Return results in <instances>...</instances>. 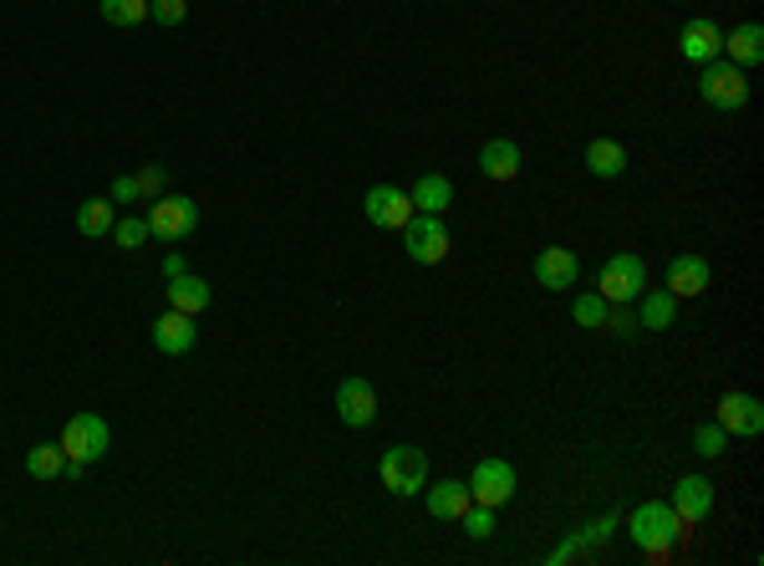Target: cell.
Segmentation results:
<instances>
[{
	"label": "cell",
	"mask_w": 764,
	"mask_h": 566,
	"mask_svg": "<svg viewBox=\"0 0 764 566\" xmlns=\"http://www.w3.org/2000/svg\"><path fill=\"white\" fill-rule=\"evenodd\" d=\"M607 312H611V302L601 296V291H576L571 296V316H576V326H607Z\"/></svg>",
	"instance_id": "4316f807"
},
{
	"label": "cell",
	"mask_w": 764,
	"mask_h": 566,
	"mask_svg": "<svg viewBox=\"0 0 764 566\" xmlns=\"http://www.w3.org/2000/svg\"><path fill=\"white\" fill-rule=\"evenodd\" d=\"M164 189H168V169L164 164H144V169H138V194H144V199H158Z\"/></svg>",
	"instance_id": "d6a6232c"
},
{
	"label": "cell",
	"mask_w": 764,
	"mask_h": 566,
	"mask_svg": "<svg viewBox=\"0 0 764 566\" xmlns=\"http://www.w3.org/2000/svg\"><path fill=\"white\" fill-rule=\"evenodd\" d=\"M184 271H189V261H184V255H179V251H168V255H164V281L184 276Z\"/></svg>",
	"instance_id": "d590c367"
},
{
	"label": "cell",
	"mask_w": 764,
	"mask_h": 566,
	"mask_svg": "<svg viewBox=\"0 0 764 566\" xmlns=\"http://www.w3.org/2000/svg\"><path fill=\"white\" fill-rule=\"evenodd\" d=\"M362 209H368V219L378 230H403L408 215H413V199H408V189H398V184H372Z\"/></svg>",
	"instance_id": "7c38bea8"
},
{
	"label": "cell",
	"mask_w": 764,
	"mask_h": 566,
	"mask_svg": "<svg viewBox=\"0 0 764 566\" xmlns=\"http://www.w3.org/2000/svg\"><path fill=\"white\" fill-rule=\"evenodd\" d=\"M586 169L597 174V179H621L627 174V148L617 138H597V144H586Z\"/></svg>",
	"instance_id": "cb8c5ba5"
},
{
	"label": "cell",
	"mask_w": 764,
	"mask_h": 566,
	"mask_svg": "<svg viewBox=\"0 0 764 566\" xmlns=\"http://www.w3.org/2000/svg\"><path fill=\"white\" fill-rule=\"evenodd\" d=\"M408 199H413L419 215H443V209L454 205V179H449V174H419L413 189H408Z\"/></svg>",
	"instance_id": "ffe728a7"
},
{
	"label": "cell",
	"mask_w": 764,
	"mask_h": 566,
	"mask_svg": "<svg viewBox=\"0 0 764 566\" xmlns=\"http://www.w3.org/2000/svg\"><path fill=\"white\" fill-rule=\"evenodd\" d=\"M144 219L158 241H189L194 230H199V205H194L189 194H158V199H148Z\"/></svg>",
	"instance_id": "8992f818"
},
{
	"label": "cell",
	"mask_w": 764,
	"mask_h": 566,
	"mask_svg": "<svg viewBox=\"0 0 764 566\" xmlns=\"http://www.w3.org/2000/svg\"><path fill=\"white\" fill-rule=\"evenodd\" d=\"M108 199L112 205H138V199H144V194H138V174H118L112 189H108Z\"/></svg>",
	"instance_id": "836d02e7"
},
{
	"label": "cell",
	"mask_w": 764,
	"mask_h": 566,
	"mask_svg": "<svg viewBox=\"0 0 764 566\" xmlns=\"http://www.w3.org/2000/svg\"><path fill=\"white\" fill-rule=\"evenodd\" d=\"M627 536L637 541V552H647L653 562H663L673 546L688 541V526H683V516L668 506V500H643V506L627 516Z\"/></svg>",
	"instance_id": "6da1fadb"
},
{
	"label": "cell",
	"mask_w": 764,
	"mask_h": 566,
	"mask_svg": "<svg viewBox=\"0 0 764 566\" xmlns=\"http://www.w3.org/2000/svg\"><path fill=\"white\" fill-rule=\"evenodd\" d=\"M607 326L617 332V338H637V332H643V326H637V316L627 312V306H611V312H607Z\"/></svg>",
	"instance_id": "e575fe53"
},
{
	"label": "cell",
	"mask_w": 764,
	"mask_h": 566,
	"mask_svg": "<svg viewBox=\"0 0 764 566\" xmlns=\"http://www.w3.org/2000/svg\"><path fill=\"white\" fill-rule=\"evenodd\" d=\"M714 423L728 439H760L764 435V403L754 393H724Z\"/></svg>",
	"instance_id": "9c48e42d"
},
{
	"label": "cell",
	"mask_w": 764,
	"mask_h": 566,
	"mask_svg": "<svg viewBox=\"0 0 764 566\" xmlns=\"http://www.w3.org/2000/svg\"><path fill=\"white\" fill-rule=\"evenodd\" d=\"M668 506L683 516V526H704V520L714 516V480H708V475H683V480L673 485Z\"/></svg>",
	"instance_id": "8fae6325"
},
{
	"label": "cell",
	"mask_w": 764,
	"mask_h": 566,
	"mask_svg": "<svg viewBox=\"0 0 764 566\" xmlns=\"http://www.w3.org/2000/svg\"><path fill=\"white\" fill-rule=\"evenodd\" d=\"M102 21H108V26H138V21H148V0H102Z\"/></svg>",
	"instance_id": "f1b7e54d"
},
{
	"label": "cell",
	"mask_w": 764,
	"mask_h": 566,
	"mask_svg": "<svg viewBox=\"0 0 764 566\" xmlns=\"http://www.w3.org/2000/svg\"><path fill=\"white\" fill-rule=\"evenodd\" d=\"M164 291H168V306H174V312H189V316H199L204 306H209V296H215V291H209V281L194 276V271L174 276Z\"/></svg>",
	"instance_id": "603a6c76"
},
{
	"label": "cell",
	"mask_w": 764,
	"mask_h": 566,
	"mask_svg": "<svg viewBox=\"0 0 764 566\" xmlns=\"http://www.w3.org/2000/svg\"><path fill=\"white\" fill-rule=\"evenodd\" d=\"M469 495H474L479 506H510L515 500V490H520V475H515V465L510 459H479L474 470H469Z\"/></svg>",
	"instance_id": "ba28073f"
},
{
	"label": "cell",
	"mask_w": 764,
	"mask_h": 566,
	"mask_svg": "<svg viewBox=\"0 0 764 566\" xmlns=\"http://www.w3.org/2000/svg\"><path fill=\"white\" fill-rule=\"evenodd\" d=\"M189 16V0H148V21L158 26H179Z\"/></svg>",
	"instance_id": "1f68e13d"
},
{
	"label": "cell",
	"mask_w": 764,
	"mask_h": 566,
	"mask_svg": "<svg viewBox=\"0 0 764 566\" xmlns=\"http://www.w3.org/2000/svg\"><path fill=\"white\" fill-rule=\"evenodd\" d=\"M718 57L734 61V67H760L764 61V26L760 21H739L734 31H724V47H718Z\"/></svg>",
	"instance_id": "e0dca14e"
},
{
	"label": "cell",
	"mask_w": 764,
	"mask_h": 566,
	"mask_svg": "<svg viewBox=\"0 0 764 566\" xmlns=\"http://www.w3.org/2000/svg\"><path fill=\"white\" fill-rule=\"evenodd\" d=\"M378 480L388 495H423V485H429V455L419 445H388L378 459Z\"/></svg>",
	"instance_id": "7a4b0ae2"
},
{
	"label": "cell",
	"mask_w": 764,
	"mask_h": 566,
	"mask_svg": "<svg viewBox=\"0 0 764 566\" xmlns=\"http://www.w3.org/2000/svg\"><path fill=\"white\" fill-rule=\"evenodd\" d=\"M403 251L408 261H419V265H439L449 261V225H443V215H408L403 225Z\"/></svg>",
	"instance_id": "52a82bcc"
},
{
	"label": "cell",
	"mask_w": 764,
	"mask_h": 566,
	"mask_svg": "<svg viewBox=\"0 0 764 566\" xmlns=\"http://www.w3.org/2000/svg\"><path fill=\"white\" fill-rule=\"evenodd\" d=\"M61 455L67 459H77V465H97V459L108 455V445H112V435H108V419L102 413H77V419H67V429H61Z\"/></svg>",
	"instance_id": "5b68a950"
},
{
	"label": "cell",
	"mask_w": 764,
	"mask_h": 566,
	"mask_svg": "<svg viewBox=\"0 0 764 566\" xmlns=\"http://www.w3.org/2000/svg\"><path fill=\"white\" fill-rule=\"evenodd\" d=\"M459 526H464V536H474V541H490L494 530H500V526H494V506H479V500L464 510V516H459Z\"/></svg>",
	"instance_id": "f546056e"
},
{
	"label": "cell",
	"mask_w": 764,
	"mask_h": 566,
	"mask_svg": "<svg viewBox=\"0 0 764 566\" xmlns=\"http://www.w3.org/2000/svg\"><path fill=\"white\" fill-rule=\"evenodd\" d=\"M693 449H698L704 459H718L728 449V435L718 429V423H698V429H693Z\"/></svg>",
	"instance_id": "4dcf8cb0"
},
{
	"label": "cell",
	"mask_w": 764,
	"mask_h": 566,
	"mask_svg": "<svg viewBox=\"0 0 764 566\" xmlns=\"http://www.w3.org/2000/svg\"><path fill=\"white\" fill-rule=\"evenodd\" d=\"M148 219L144 215H123V219H112V245H123V251H144L148 245Z\"/></svg>",
	"instance_id": "83f0119b"
},
{
	"label": "cell",
	"mask_w": 764,
	"mask_h": 566,
	"mask_svg": "<svg viewBox=\"0 0 764 566\" xmlns=\"http://www.w3.org/2000/svg\"><path fill=\"white\" fill-rule=\"evenodd\" d=\"M576 281H581V261H576V251H566V245H546V251L536 255V286L571 291Z\"/></svg>",
	"instance_id": "4fadbf2b"
},
{
	"label": "cell",
	"mask_w": 764,
	"mask_h": 566,
	"mask_svg": "<svg viewBox=\"0 0 764 566\" xmlns=\"http://www.w3.org/2000/svg\"><path fill=\"white\" fill-rule=\"evenodd\" d=\"M61 470H67V455H61V445L26 449V475H31V480H57Z\"/></svg>",
	"instance_id": "484cf974"
},
{
	"label": "cell",
	"mask_w": 764,
	"mask_h": 566,
	"mask_svg": "<svg viewBox=\"0 0 764 566\" xmlns=\"http://www.w3.org/2000/svg\"><path fill=\"white\" fill-rule=\"evenodd\" d=\"M336 419L346 429H372L378 423V393H372L368 378H342V388H336Z\"/></svg>",
	"instance_id": "30bf717a"
},
{
	"label": "cell",
	"mask_w": 764,
	"mask_h": 566,
	"mask_svg": "<svg viewBox=\"0 0 764 566\" xmlns=\"http://www.w3.org/2000/svg\"><path fill=\"white\" fill-rule=\"evenodd\" d=\"M112 219H118V205H112L108 194H97V199H82V205H77V230H82L87 241L112 235Z\"/></svg>",
	"instance_id": "d4e9b609"
},
{
	"label": "cell",
	"mask_w": 764,
	"mask_h": 566,
	"mask_svg": "<svg viewBox=\"0 0 764 566\" xmlns=\"http://www.w3.org/2000/svg\"><path fill=\"white\" fill-rule=\"evenodd\" d=\"M423 506H429L433 520H459L474 506V495H469L464 480H439V485H423Z\"/></svg>",
	"instance_id": "ac0fdd59"
},
{
	"label": "cell",
	"mask_w": 764,
	"mask_h": 566,
	"mask_svg": "<svg viewBox=\"0 0 764 566\" xmlns=\"http://www.w3.org/2000/svg\"><path fill=\"white\" fill-rule=\"evenodd\" d=\"M673 322H678V296H673L668 286L643 291V296H637V326H647V332H668Z\"/></svg>",
	"instance_id": "7402d4cb"
},
{
	"label": "cell",
	"mask_w": 764,
	"mask_h": 566,
	"mask_svg": "<svg viewBox=\"0 0 764 566\" xmlns=\"http://www.w3.org/2000/svg\"><path fill=\"white\" fill-rule=\"evenodd\" d=\"M597 291L607 296L611 306H633L637 296L647 291V265H643V255L617 251V255H611V261L597 271Z\"/></svg>",
	"instance_id": "277c9868"
},
{
	"label": "cell",
	"mask_w": 764,
	"mask_h": 566,
	"mask_svg": "<svg viewBox=\"0 0 764 566\" xmlns=\"http://www.w3.org/2000/svg\"><path fill=\"white\" fill-rule=\"evenodd\" d=\"M520 164H526V158H520V144H515V138H490V144L479 148V174L494 179V184H510L515 174H520Z\"/></svg>",
	"instance_id": "d6986e66"
},
{
	"label": "cell",
	"mask_w": 764,
	"mask_h": 566,
	"mask_svg": "<svg viewBox=\"0 0 764 566\" xmlns=\"http://www.w3.org/2000/svg\"><path fill=\"white\" fill-rule=\"evenodd\" d=\"M708 281H714V265L704 261V255H673L668 261V276H663V286L673 291V296H704Z\"/></svg>",
	"instance_id": "9a60e30c"
},
{
	"label": "cell",
	"mask_w": 764,
	"mask_h": 566,
	"mask_svg": "<svg viewBox=\"0 0 764 566\" xmlns=\"http://www.w3.org/2000/svg\"><path fill=\"white\" fill-rule=\"evenodd\" d=\"M611 530H617V510H611V516H601V520H591V526H581L576 536H566V541L556 546V552H550V566H561V562H576V556H586L591 546L607 541Z\"/></svg>",
	"instance_id": "44dd1931"
},
{
	"label": "cell",
	"mask_w": 764,
	"mask_h": 566,
	"mask_svg": "<svg viewBox=\"0 0 764 566\" xmlns=\"http://www.w3.org/2000/svg\"><path fill=\"white\" fill-rule=\"evenodd\" d=\"M698 97H704L708 108H718V113H739L744 103H750V77H744V67L714 57V61H704V67H698Z\"/></svg>",
	"instance_id": "3957f363"
},
{
	"label": "cell",
	"mask_w": 764,
	"mask_h": 566,
	"mask_svg": "<svg viewBox=\"0 0 764 566\" xmlns=\"http://www.w3.org/2000/svg\"><path fill=\"white\" fill-rule=\"evenodd\" d=\"M718 47H724V31H718L708 16H693V21H683L678 31V51L683 61H693V67H704V61L718 57Z\"/></svg>",
	"instance_id": "2e32d148"
},
{
	"label": "cell",
	"mask_w": 764,
	"mask_h": 566,
	"mask_svg": "<svg viewBox=\"0 0 764 566\" xmlns=\"http://www.w3.org/2000/svg\"><path fill=\"white\" fill-rule=\"evenodd\" d=\"M194 342H199V326H194L189 312H174V306H168L154 322V348L164 352V358H184V352H194Z\"/></svg>",
	"instance_id": "5bb4252c"
}]
</instances>
